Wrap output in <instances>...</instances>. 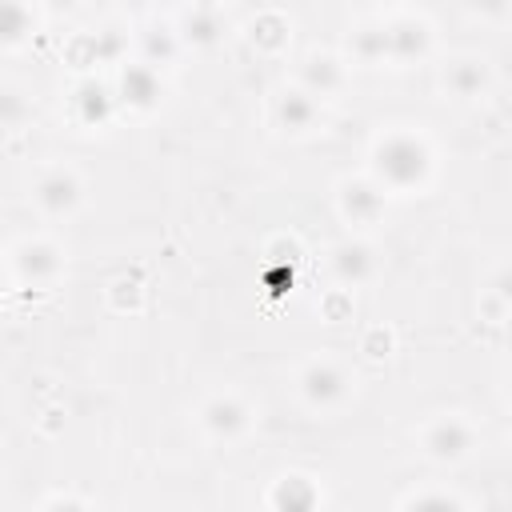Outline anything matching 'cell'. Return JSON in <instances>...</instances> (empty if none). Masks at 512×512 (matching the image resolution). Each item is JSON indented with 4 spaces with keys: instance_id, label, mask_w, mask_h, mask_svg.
Masks as SVG:
<instances>
[{
    "instance_id": "6da1fadb",
    "label": "cell",
    "mask_w": 512,
    "mask_h": 512,
    "mask_svg": "<svg viewBox=\"0 0 512 512\" xmlns=\"http://www.w3.org/2000/svg\"><path fill=\"white\" fill-rule=\"evenodd\" d=\"M432 168H436L432 144H428V136H420L412 128L384 132L372 144V176L384 184V192H404V196L420 192V188H428Z\"/></svg>"
},
{
    "instance_id": "7a4b0ae2",
    "label": "cell",
    "mask_w": 512,
    "mask_h": 512,
    "mask_svg": "<svg viewBox=\"0 0 512 512\" xmlns=\"http://www.w3.org/2000/svg\"><path fill=\"white\" fill-rule=\"evenodd\" d=\"M296 396H300L312 412H336V408H344L348 396H352V376H348L336 360L316 356V360H308V364L296 372Z\"/></svg>"
},
{
    "instance_id": "3957f363",
    "label": "cell",
    "mask_w": 512,
    "mask_h": 512,
    "mask_svg": "<svg viewBox=\"0 0 512 512\" xmlns=\"http://www.w3.org/2000/svg\"><path fill=\"white\" fill-rule=\"evenodd\" d=\"M8 272L16 284H32V288L56 284L64 276V248L48 236H24L8 248Z\"/></svg>"
},
{
    "instance_id": "277c9868",
    "label": "cell",
    "mask_w": 512,
    "mask_h": 512,
    "mask_svg": "<svg viewBox=\"0 0 512 512\" xmlns=\"http://www.w3.org/2000/svg\"><path fill=\"white\" fill-rule=\"evenodd\" d=\"M416 440H420V452L428 460H436V464H460L476 448V428L464 416H432L428 424H420Z\"/></svg>"
},
{
    "instance_id": "5b68a950",
    "label": "cell",
    "mask_w": 512,
    "mask_h": 512,
    "mask_svg": "<svg viewBox=\"0 0 512 512\" xmlns=\"http://www.w3.org/2000/svg\"><path fill=\"white\" fill-rule=\"evenodd\" d=\"M196 424L208 440H220V444H232L240 440L248 428H252V408L236 396V392H216L208 396L200 408H196Z\"/></svg>"
},
{
    "instance_id": "8992f818",
    "label": "cell",
    "mask_w": 512,
    "mask_h": 512,
    "mask_svg": "<svg viewBox=\"0 0 512 512\" xmlns=\"http://www.w3.org/2000/svg\"><path fill=\"white\" fill-rule=\"evenodd\" d=\"M384 184L372 176H344L336 184V212L344 216V224L352 228H372L384 216Z\"/></svg>"
},
{
    "instance_id": "52a82bcc",
    "label": "cell",
    "mask_w": 512,
    "mask_h": 512,
    "mask_svg": "<svg viewBox=\"0 0 512 512\" xmlns=\"http://www.w3.org/2000/svg\"><path fill=\"white\" fill-rule=\"evenodd\" d=\"M84 200V180L72 168H48L32 184V204L44 216H72Z\"/></svg>"
},
{
    "instance_id": "ba28073f",
    "label": "cell",
    "mask_w": 512,
    "mask_h": 512,
    "mask_svg": "<svg viewBox=\"0 0 512 512\" xmlns=\"http://www.w3.org/2000/svg\"><path fill=\"white\" fill-rule=\"evenodd\" d=\"M328 272H332V280H336L340 288H360V284H368V280L376 276V252H372V244H364V240H356V236L332 244V248H328Z\"/></svg>"
},
{
    "instance_id": "9c48e42d",
    "label": "cell",
    "mask_w": 512,
    "mask_h": 512,
    "mask_svg": "<svg viewBox=\"0 0 512 512\" xmlns=\"http://www.w3.org/2000/svg\"><path fill=\"white\" fill-rule=\"evenodd\" d=\"M272 120L288 136H308L320 124V100L308 88H300V84L280 88L276 100H272Z\"/></svg>"
},
{
    "instance_id": "30bf717a",
    "label": "cell",
    "mask_w": 512,
    "mask_h": 512,
    "mask_svg": "<svg viewBox=\"0 0 512 512\" xmlns=\"http://www.w3.org/2000/svg\"><path fill=\"white\" fill-rule=\"evenodd\" d=\"M116 100H120L124 108L152 112V108L164 100V80H160L156 64H148V60L124 64V68H120V84H116Z\"/></svg>"
},
{
    "instance_id": "8fae6325",
    "label": "cell",
    "mask_w": 512,
    "mask_h": 512,
    "mask_svg": "<svg viewBox=\"0 0 512 512\" xmlns=\"http://www.w3.org/2000/svg\"><path fill=\"white\" fill-rule=\"evenodd\" d=\"M488 84H492V72L480 56H452L440 68V88L452 100H480L488 92Z\"/></svg>"
},
{
    "instance_id": "7c38bea8",
    "label": "cell",
    "mask_w": 512,
    "mask_h": 512,
    "mask_svg": "<svg viewBox=\"0 0 512 512\" xmlns=\"http://www.w3.org/2000/svg\"><path fill=\"white\" fill-rule=\"evenodd\" d=\"M388 44H392V64L396 68L420 64L432 52V28L420 16H396V20H388Z\"/></svg>"
},
{
    "instance_id": "4fadbf2b",
    "label": "cell",
    "mask_w": 512,
    "mask_h": 512,
    "mask_svg": "<svg viewBox=\"0 0 512 512\" xmlns=\"http://www.w3.org/2000/svg\"><path fill=\"white\" fill-rule=\"evenodd\" d=\"M68 112H72L76 124H84V128H100V124L112 120V112H116V96H112L108 84H100L96 76H84V80L72 88V96H68Z\"/></svg>"
},
{
    "instance_id": "5bb4252c",
    "label": "cell",
    "mask_w": 512,
    "mask_h": 512,
    "mask_svg": "<svg viewBox=\"0 0 512 512\" xmlns=\"http://www.w3.org/2000/svg\"><path fill=\"white\" fill-rule=\"evenodd\" d=\"M268 504L272 508H288V512H308V508H320L324 504V492H320L316 476H308V472H284V476L272 480Z\"/></svg>"
},
{
    "instance_id": "9a60e30c",
    "label": "cell",
    "mask_w": 512,
    "mask_h": 512,
    "mask_svg": "<svg viewBox=\"0 0 512 512\" xmlns=\"http://www.w3.org/2000/svg\"><path fill=\"white\" fill-rule=\"evenodd\" d=\"M344 80H348V68L332 52H308L300 60V88H308L312 96H336Z\"/></svg>"
},
{
    "instance_id": "2e32d148",
    "label": "cell",
    "mask_w": 512,
    "mask_h": 512,
    "mask_svg": "<svg viewBox=\"0 0 512 512\" xmlns=\"http://www.w3.org/2000/svg\"><path fill=\"white\" fill-rule=\"evenodd\" d=\"M224 32H228V24L212 4H196V8H188L180 16V44L184 48H200V52L216 48L224 40Z\"/></svg>"
},
{
    "instance_id": "e0dca14e",
    "label": "cell",
    "mask_w": 512,
    "mask_h": 512,
    "mask_svg": "<svg viewBox=\"0 0 512 512\" xmlns=\"http://www.w3.org/2000/svg\"><path fill=\"white\" fill-rule=\"evenodd\" d=\"M348 56L364 68H376V64H392V44H388V24L380 20H364L360 28H352L348 36Z\"/></svg>"
},
{
    "instance_id": "ac0fdd59",
    "label": "cell",
    "mask_w": 512,
    "mask_h": 512,
    "mask_svg": "<svg viewBox=\"0 0 512 512\" xmlns=\"http://www.w3.org/2000/svg\"><path fill=\"white\" fill-rule=\"evenodd\" d=\"M288 40H292V24H288L284 12H260V16L248 20V44L256 52L276 56V52L288 48Z\"/></svg>"
},
{
    "instance_id": "d6986e66",
    "label": "cell",
    "mask_w": 512,
    "mask_h": 512,
    "mask_svg": "<svg viewBox=\"0 0 512 512\" xmlns=\"http://www.w3.org/2000/svg\"><path fill=\"white\" fill-rule=\"evenodd\" d=\"M36 32V12H32V0H4L0 4V44L8 52L24 48Z\"/></svg>"
},
{
    "instance_id": "ffe728a7",
    "label": "cell",
    "mask_w": 512,
    "mask_h": 512,
    "mask_svg": "<svg viewBox=\"0 0 512 512\" xmlns=\"http://www.w3.org/2000/svg\"><path fill=\"white\" fill-rule=\"evenodd\" d=\"M92 40V60L96 64H116V60H124V52H128V32L120 28V24H104L96 36H88Z\"/></svg>"
},
{
    "instance_id": "44dd1931",
    "label": "cell",
    "mask_w": 512,
    "mask_h": 512,
    "mask_svg": "<svg viewBox=\"0 0 512 512\" xmlns=\"http://www.w3.org/2000/svg\"><path fill=\"white\" fill-rule=\"evenodd\" d=\"M140 40H144V60H148V64H168V60L180 52V32H172V28H164V24H152Z\"/></svg>"
},
{
    "instance_id": "7402d4cb",
    "label": "cell",
    "mask_w": 512,
    "mask_h": 512,
    "mask_svg": "<svg viewBox=\"0 0 512 512\" xmlns=\"http://www.w3.org/2000/svg\"><path fill=\"white\" fill-rule=\"evenodd\" d=\"M468 500L448 492V488H420V492H408L400 496V508H464Z\"/></svg>"
},
{
    "instance_id": "603a6c76",
    "label": "cell",
    "mask_w": 512,
    "mask_h": 512,
    "mask_svg": "<svg viewBox=\"0 0 512 512\" xmlns=\"http://www.w3.org/2000/svg\"><path fill=\"white\" fill-rule=\"evenodd\" d=\"M360 352H368L372 360H380V356H388V352H392V332H388V328H372V332L364 336V344H360Z\"/></svg>"
},
{
    "instance_id": "cb8c5ba5",
    "label": "cell",
    "mask_w": 512,
    "mask_h": 512,
    "mask_svg": "<svg viewBox=\"0 0 512 512\" xmlns=\"http://www.w3.org/2000/svg\"><path fill=\"white\" fill-rule=\"evenodd\" d=\"M472 12H480L484 20H508L512 16V0H468Z\"/></svg>"
},
{
    "instance_id": "d4e9b609",
    "label": "cell",
    "mask_w": 512,
    "mask_h": 512,
    "mask_svg": "<svg viewBox=\"0 0 512 512\" xmlns=\"http://www.w3.org/2000/svg\"><path fill=\"white\" fill-rule=\"evenodd\" d=\"M324 312H328V320H344V316L352 312V296H348V288H336V292L328 296Z\"/></svg>"
},
{
    "instance_id": "484cf974",
    "label": "cell",
    "mask_w": 512,
    "mask_h": 512,
    "mask_svg": "<svg viewBox=\"0 0 512 512\" xmlns=\"http://www.w3.org/2000/svg\"><path fill=\"white\" fill-rule=\"evenodd\" d=\"M20 120H24L20 92H16V88H8V92H4V124H8V128H20Z\"/></svg>"
},
{
    "instance_id": "4316f807",
    "label": "cell",
    "mask_w": 512,
    "mask_h": 512,
    "mask_svg": "<svg viewBox=\"0 0 512 512\" xmlns=\"http://www.w3.org/2000/svg\"><path fill=\"white\" fill-rule=\"evenodd\" d=\"M492 296H496L500 304H512V268H504V272L492 280Z\"/></svg>"
},
{
    "instance_id": "83f0119b",
    "label": "cell",
    "mask_w": 512,
    "mask_h": 512,
    "mask_svg": "<svg viewBox=\"0 0 512 512\" xmlns=\"http://www.w3.org/2000/svg\"><path fill=\"white\" fill-rule=\"evenodd\" d=\"M40 508H88V500H80V496H48Z\"/></svg>"
},
{
    "instance_id": "f1b7e54d",
    "label": "cell",
    "mask_w": 512,
    "mask_h": 512,
    "mask_svg": "<svg viewBox=\"0 0 512 512\" xmlns=\"http://www.w3.org/2000/svg\"><path fill=\"white\" fill-rule=\"evenodd\" d=\"M44 4H48V8H76L80 0H44Z\"/></svg>"
},
{
    "instance_id": "f546056e",
    "label": "cell",
    "mask_w": 512,
    "mask_h": 512,
    "mask_svg": "<svg viewBox=\"0 0 512 512\" xmlns=\"http://www.w3.org/2000/svg\"><path fill=\"white\" fill-rule=\"evenodd\" d=\"M124 4H128V8H144L148 0H124Z\"/></svg>"
},
{
    "instance_id": "4dcf8cb0",
    "label": "cell",
    "mask_w": 512,
    "mask_h": 512,
    "mask_svg": "<svg viewBox=\"0 0 512 512\" xmlns=\"http://www.w3.org/2000/svg\"><path fill=\"white\" fill-rule=\"evenodd\" d=\"M508 452H512V436H508Z\"/></svg>"
},
{
    "instance_id": "1f68e13d",
    "label": "cell",
    "mask_w": 512,
    "mask_h": 512,
    "mask_svg": "<svg viewBox=\"0 0 512 512\" xmlns=\"http://www.w3.org/2000/svg\"><path fill=\"white\" fill-rule=\"evenodd\" d=\"M508 396H512V384H508Z\"/></svg>"
}]
</instances>
